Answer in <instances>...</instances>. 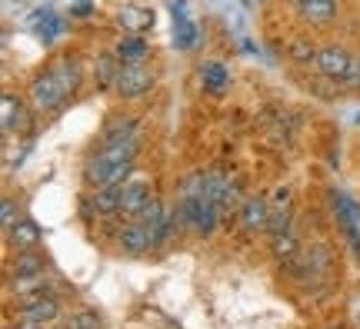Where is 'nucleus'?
<instances>
[{
	"instance_id": "9b49d317",
	"label": "nucleus",
	"mask_w": 360,
	"mask_h": 329,
	"mask_svg": "<svg viewBox=\"0 0 360 329\" xmlns=\"http://www.w3.org/2000/svg\"><path fill=\"white\" fill-rule=\"evenodd\" d=\"M170 11H174V43H177V51H193V43H197V24L184 13L187 4H184V0H174Z\"/></svg>"
},
{
	"instance_id": "0eeeda50",
	"label": "nucleus",
	"mask_w": 360,
	"mask_h": 329,
	"mask_svg": "<svg viewBox=\"0 0 360 329\" xmlns=\"http://www.w3.org/2000/svg\"><path fill=\"white\" fill-rule=\"evenodd\" d=\"M117 243H120V250L130 256H141L147 253L150 246H154V233L143 227V223H137V220H130L127 227L117 229Z\"/></svg>"
},
{
	"instance_id": "bb28decb",
	"label": "nucleus",
	"mask_w": 360,
	"mask_h": 329,
	"mask_svg": "<svg viewBox=\"0 0 360 329\" xmlns=\"http://www.w3.org/2000/svg\"><path fill=\"white\" fill-rule=\"evenodd\" d=\"M13 329H44V323H30V319H17Z\"/></svg>"
},
{
	"instance_id": "ddd939ff",
	"label": "nucleus",
	"mask_w": 360,
	"mask_h": 329,
	"mask_svg": "<svg viewBox=\"0 0 360 329\" xmlns=\"http://www.w3.org/2000/svg\"><path fill=\"white\" fill-rule=\"evenodd\" d=\"M114 53L120 57V64H143L150 53V43L143 40V34H127V37L117 40Z\"/></svg>"
},
{
	"instance_id": "c85d7f7f",
	"label": "nucleus",
	"mask_w": 360,
	"mask_h": 329,
	"mask_svg": "<svg viewBox=\"0 0 360 329\" xmlns=\"http://www.w3.org/2000/svg\"><path fill=\"white\" fill-rule=\"evenodd\" d=\"M327 329H347V326H327Z\"/></svg>"
},
{
	"instance_id": "f8f14e48",
	"label": "nucleus",
	"mask_w": 360,
	"mask_h": 329,
	"mask_svg": "<svg viewBox=\"0 0 360 329\" xmlns=\"http://www.w3.org/2000/svg\"><path fill=\"white\" fill-rule=\"evenodd\" d=\"M7 240L17 253H24V250H37V243L44 240V229L34 223V220H17L11 229H7Z\"/></svg>"
},
{
	"instance_id": "c756f323",
	"label": "nucleus",
	"mask_w": 360,
	"mask_h": 329,
	"mask_svg": "<svg viewBox=\"0 0 360 329\" xmlns=\"http://www.w3.org/2000/svg\"><path fill=\"white\" fill-rule=\"evenodd\" d=\"M354 120H357V123H360V114H357V116H354Z\"/></svg>"
},
{
	"instance_id": "412c9836",
	"label": "nucleus",
	"mask_w": 360,
	"mask_h": 329,
	"mask_svg": "<svg viewBox=\"0 0 360 329\" xmlns=\"http://www.w3.org/2000/svg\"><path fill=\"white\" fill-rule=\"evenodd\" d=\"M167 213H170V210L164 206V200H160V196H150V200L143 203V210L134 216V220H137V223H143V227L154 233V229L164 223V216H167Z\"/></svg>"
},
{
	"instance_id": "423d86ee",
	"label": "nucleus",
	"mask_w": 360,
	"mask_h": 329,
	"mask_svg": "<svg viewBox=\"0 0 360 329\" xmlns=\"http://www.w3.org/2000/svg\"><path fill=\"white\" fill-rule=\"evenodd\" d=\"M270 213H274V206L267 203V196H247V200L240 203V210H237L240 227H244L247 233H260V229H267Z\"/></svg>"
},
{
	"instance_id": "b1692460",
	"label": "nucleus",
	"mask_w": 360,
	"mask_h": 329,
	"mask_svg": "<svg viewBox=\"0 0 360 329\" xmlns=\"http://www.w3.org/2000/svg\"><path fill=\"white\" fill-rule=\"evenodd\" d=\"M0 220H4V227H7V229H11L13 223H17V203H13L11 196L0 203Z\"/></svg>"
},
{
	"instance_id": "f3484780",
	"label": "nucleus",
	"mask_w": 360,
	"mask_h": 329,
	"mask_svg": "<svg viewBox=\"0 0 360 329\" xmlns=\"http://www.w3.org/2000/svg\"><path fill=\"white\" fill-rule=\"evenodd\" d=\"M120 196H124V183H110V187L94 190V200H90V206H94L97 213H103V216L120 213Z\"/></svg>"
},
{
	"instance_id": "20e7f679",
	"label": "nucleus",
	"mask_w": 360,
	"mask_h": 329,
	"mask_svg": "<svg viewBox=\"0 0 360 329\" xmlns=\"http://www.w3.org/2000/svg\"><path fill=\"white\" fill-rule=\"evenodd\" d=\"M314 64L321 70L323 76H330V80H344L354 64V57H350L347 47H340V43H330V47H321L317 57H314Z\"/></svg>"
},
{
	"instance_id": "7ed1b4c3",
	"label": "nucleus",
	"mask_w": 360,
	"mask_h": 329,
	"mask_svg": "<svg viewBox=\"0 0 360 329\" xmlns=\"http://www.w3.org/2000/svg\"><path fill=\"white\" fill-rule=\"evenodd\" d=\"M154 87V70L143 64H124L120 67V76H117V93L124 97V100H137L143 97L147 90Z\"/></svg>"
},
{
	"instance_id": "393cba45",
	"label": "nucleus",
	"mask_w": 360,
	"mask_h": 329,
	"mask_svg": "<svg viewBox=\"0 0 360 329\" xmlns=\"http://www.w3.org/2000/svg\"><path fill=\"white\" fill-rule=\"evenodd\" d=\"M290 57H294V60H314V57H317V47H310V43H294V47H290Z\"/></svg>"
},
{
	"instance_id": "a878e982",
	"label": "nucleus",
	"mask_w": 360,
	"mask_h": 329,
	"mask_svg": "<svg viewBox=\"0 0 360 329\" xmlns=\"http://www.w3.org/2000/svg\"><path fill=\"white\" fill-rule=\"evenodd\" d=\"M90 11H94V7H90L87 0H80V4H74V7H70V13H74V17H87Z\"/></svg>"
},
{
	"instance_id": "6e6552de",
	"label": "nucleus",
	"mask_w": 360,
	"mask_h": 329,
	"mask_svg": "<svg viewBox=\"0 0 360 329\" xmlns=\"http://www.w3.org/2000/svg\"><path fill=\"white\" fill-rule=\"evenodd\" d=\"M154 193H150V180H143V177H130L127 183H124V196H120V213L124 216H134L143 210V203L150 200Z\"/></svg>"
},
{
	"instance_id": "cd10ccee",
	"label": "nucleus",
	"mask_w": 360,
	"mask_h": 329,
	"mask_svg": "<svg viewBox=\"0 0 360 329\" xmlns=\"http://www.w3.org/2000/svg\"><path fill=\"white\" fill-rule=\"evenodd\" d=\"M244 7H257V4H264V0H240Z\"/></svg>"
},
{
	"instance_id": "4468645a",
	"label": "nucleus",
	"mask_w": 360,
	"mask_h": 329,
	"mask_svg": "<svg viewBox=\"0 0 360 329\" xmlns=\"http://www.w3.org/2000/svg\"><path fill=\"white\" fill-rule=\"evenodd\" d=\"M0 114H4V133H17V130L27 127V107H24L20 97L4 93V100H0Z\"/></svg>"
},
{
	"instance_id": "6ab92c4d",
	"label": "nucleus",
	"mask_w": 360,
	"mask_h": 329,
	"mask_svg": "<svg viewBox=\"0 0 360 329\" xmlns=\"http://www.w3.org/2000/svg\"><path fill=\"white\" fill-rule=\"evenodd\" d=\"M53 74L60 76V83H64L67 93H77L80 80H84V70H80V60H77V57H60V60L53 64Z\"/></svg>"
},
{
	"instance_id": "2eb2a0df",
	"label": "nucleus",
	"mask_w": 360,
	"mask_h": 329,
	"mask_svg": "<svg viewBox=\"0 0 360 329\" xmlns=\"http://www.w3.org/2000/svg\"><path fill=\"white\" fill-rule=\"evenodd\" d=\"M120 57L117 53H101L97 64H94V80H97V90H114L117 76H120Z\"/></svg>"
},
{
	"instance_id": "5701e85b",
	"label": "nucleus",
	"mask_w": 360,
	"mask_h": 329,
	"mask_svg": "<svg viewBox=\"0 0 360 329\" xmlns=\"http://www.w3.org/2000/svg\"><path fill=\"white\" fill-rule=\"evenodd\" d=\"M67 329H101V319L97 313H74V316H67Z\"/></svg>"
},
{
	"instance_id": "f03ea898",
	"label": "nucleus",
	"mask_w": 360,
	"mask_h": 329,
	"mask_svg": "<svg viewBox=\"0 0 360 329\" xmlns=\"http://www.w3.org/2000/svg\"><path fill=\"white\" fill-rule=\"evenodd\" d=\"M330 206H334L337 227L344 229V236H347V243L354 246V253H357V260H360V206L340 190L330 193Z\"/></svg>"
},
{
	"instance_id": "39448f33",
	"label": "nucleus",
	"mask_w": 360,
	"mask_h": 329,
	"mask_svg": "<svg viewBox=\"0 0 360 329\" xmlns=\"http://www.w3.org/2000/svg\"><path fill=\"white\" fill-rule=\"evenodd\" d=\"M117 27L124 30V34H147V30H154L157 17L150 7H141V4H124L120 11H117Z\"/></svg>"
},
{
	"instance_id": "f257e3e1",
	"label": "nucleus",
	"mask_w": 360,
	"mask_h": 329,
	"mask_svg": "<svg viewBox=\"0 0 360 329\" xmlns=\"http://www.w3.org/2000/svg\"><path fill=\"white\" fill-rule=\"evenodd\" d=\"M27 97H30V107H34L37 114H51V110H57V107H60L70 93L64 90L60 76L53 74V67H47V70H40V74L30 80Z\"/></svg>"
},
{
	"instance_id": "9d476101",
	"label": "nucleus",
	"mask_w": 360,
	"mask_h": 329,
	"mask_svg": "<svg viewBox=\"0 0 360 329\" xmlns=\"http://www.w3.org/2000/svg\"><path fill=\"white\" fill-rule=\"evenodd\" d=\"M297 13L304 24H314V27H327L330 20L337 17V0H294Z\"/></svg>"
},
{
	"instance_id": "dca6fc26",
	"label": "nucleus",
	"mask_w": 360,
	"mask_h": 329,
	"mask_svg": "<svg viewBox=\"0 0 360 329\" xmlns=\"http://www.w3.org/2000/svg\"><path fill=\"white\" fill-rule=\"evenodd\" d=\"M200 83H204V90H210V93H224V90L231 87V70L220 64V60H207V64L200 67Z\"/></svg>"
},
{
	"instance_id": "1a4fd4ad",
	"label": "nucleus",
	"mask_w": 360,
	"mask_h": 329,
	"mask_svg": "<svg viewBox=\"0 0 360 329\" xmlns=\"http://www.w3.org/2000/svg\"><path fill=\"white\" fill-rule=\"evenodd\" d=\"M17 319H30V323H53V319H60V306L53 296H34V300H27V303L17 306Z\"/></svg>"
},
{
	"instance_id": "a211bd4d",
	"label": "nucleus",
	"mask_w": 360,
	"mask_h": 329,
	"mask_svg": "<svg viewBox=\"0 0 360 329\" xmlns=\"http://www.w3.org/2000/svg\"><path fill=\"white\" fill-rule=\"evenodd\" d=\"M44 276V256L37 250H24L13 260V279H37Z\"/></svg>"
},
{
	"instance_id": "aec40b11",
	"label": "nucleus",
	"mask_w": 360,
	"mask_h": 329,
	"mask_svg": "<svg viewBox=\"0 0 360 329\" xmlns=\"http://www.w3.org/2000/svg\"><path fill=\"white\" fill-rule=\"evenodd\" d=\"M270 253H274L277 263H294L297 253H300V240H297L290 229L281 233V236H270Z\"/></svg>"
},
{
	"instance_id": "4be33fe9",
	"label": "nucleus",
	"mask_w": 360,
	"mask_h": 329,
	"mask_svg": "<svg viewBox=\"0 0 360 329\" xmlns=\"http://www.w3.org/2000/svg\"><path fill=\"white\" fill-rule=\"evenodd\" d=\"M290 229V210L287 206H274V213H270V223H267V236H281V233H287Z\"/></svg>"
}]
</instances>
